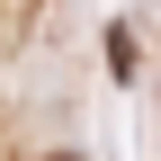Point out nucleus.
<instances>
[{
	"instance_id": "f257e3e1",
	"label": "nucleus",
	"mask_w": 161,
	"mask_h": 161,
	"mask_svg": "<svg viewBox=\"0 0 161 161\" xmlns=\"http://www.w3.org/2000/svg\"><path fill=\"white\" fill-rule=\"evenodd\" d=\"M54 161H72V152H54Z\"/></svg>"
}]
</instances>
